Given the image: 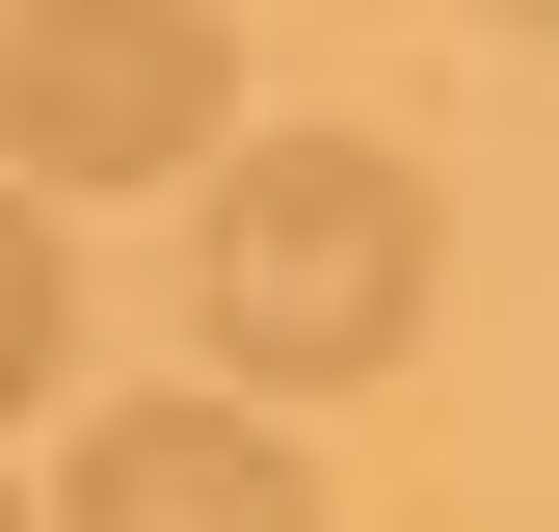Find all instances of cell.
<instances>
[{
    "mask_svg": "<svg viewBox=\"0 0 559 532\" xmlns=\"http://www.w3.org/2000/svg\"><path fill=\"white\" fill-rule=\"evenodd\" d=\"M53 347H81V240L0 186V399H53Z\"/></svg>",
    "mask_w": 559,
    "mask_h": 532,
    "instance_id": "277c9868",
    "label": "cell"
},
{
    "mask_svg": "<svg viewBox=\"0 0 559 532\" xmlns=\"http://www.w3.org/2000/svg\"><path fill=\"white\" fill-rule=\"evenodd\" d=\"M53 532H320V480H294L266 399H107L81 480H53Z\"/></svg>",
    "mask_w": 559,
    "mask_h": 532,
    "instance_id": "3957f363",
    "label": "cell"
},
{
    "mask_svg": "<svg viewBox=\"0 0 559 532\" xmlns=\"http://www.w3.org/2000/svg\"><path fill=\"white\" fill-rule=\"evenodd\" d=\"M187 293H214V347H240L266 399H320V373H400V319H427V186H400L373 133H214Z\"/></svg>",
    "mask_w": 559,
    "mask_h": 532,
    "instance_id": "6da1fadb",
    "label": "cell"
},
{
    "mask_svg": "<svg viewBox=\"0 0 559 532\" xmlns=\"http://www.w3.org/2000/svg\"><path fill=\"white\" fill-rule=\"evenodd\" d=\"M240 133V27L214 0H0V186H214Z\"/></svg>",
    "mask_w": 559,
    "mask_h": 532,
    "instance_id": "7a4b0ae2",
    "label": "cell"
},
{
    "mask_svg": "<svg viewBox=\"0 0 559 532\" xmlns=\"http://www.w3.org/2000/svg\"><path fill=\"white\" fill-rule=\"evenodd\" d=\"M0 532H27V506H0Z\"/></svg>",
    "mask_w": 559,
    "mask_h": 532,
    "instance_id": "5b68a950",
    "label": "cell"
}]
</instances>
